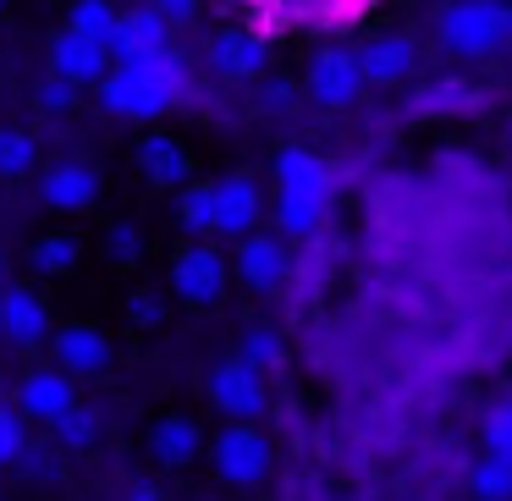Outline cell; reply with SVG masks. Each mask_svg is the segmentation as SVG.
Returning a JSON list of instances; mask_svg holds the SVG:
<instances>
[{
    "instance_id": "9a60e30c",
    "label": "cell",
    "mask_w": 512,
    "mask_h": 501,
    "mask_svg": "<svg viewBox=\"0 0 512 501\" xmlns=\"http://www.w3.org/2000/svg\"><path fill=\"white\" fill-rule=\"evenodd\" d=\"M133 160H138V171H144L149 188L177 193V188H188V182H193V155H188V144L171 138V133H144Z\"/></svg>"
},
{
    "instance_id": "74e56055",
    "label": "cell",
    "mask_w": 512,
    "mask_h": 501,
    "mask_svg": "<svg viewBox=\"0 0 512 501\" xmlns=\"http://www.w3.org/2000/svg\"><path fill=\"white\" fill-rule=\"evenodd\" d=\"M507 45H512V6H507Z\"/></svg>"
},
{
    "instance_id": "d590c367",
    "label": "cell",
    "mask_w": 512,
    "mask_h": 501,
    "mask_svg": "<svg viewBox=\"0 0 512 501\" xmlns=\"http://www.w3.org/2000/svg\"><path fill=\"white\" fill-rule=\"evenodd\" d=\"M127 501H166V496H160L149 479H138V485H127Z\"/></svg>"
},
{
    "instance_id": "484cf974",
    "label": "cell",
    "mask_w": 512,
    "mask_h": 501,
    "mask_svg": "<svg viewBox=\"0 0 512 501\" xmlns=\"http://www.w3.org/2000/svg\"><path fill=\"white\" fill-rule=\"evenodd\" d=\"M144 248H149V237H144V226H138V221H111V226H105V237H100V254L111 259L116 270H133L138 259H144Z\"/></svg>"
},
{
    "instance_id": "8992f818",
    "label": "cell",
    "mask_w": 512,
    "mask_h": 501,
    "mask_svg": "<svg viewBox=\"0 0 512 501\" xmlns=\"http://www.w3.org/2000/svg\"><path fill=\"white\" fill-rule=\"evenodd\" d=\"M50 364H61L72 380H94L116 364V342H111V331L94 325V320H67L50 336Z\"/></svg>"
},
{
    "instance_id": "f35d334b",
    "label": "cell",
    "mask_w": 512,
    "mask_h": 501,
    "mask_svg": "<svg viewBox=\"0 0 512 501\" xmlns=\"http://www.w3.org/2000/svg\"><path fill=\"white\" fill-rule=\"evenodd\" d=\"M0 12H6V0H0Z\"/></svg>"
},
{
    "instance_id": "603a6c76",
    "label": "cell",
    "mask_w": 512,
    "mask_h": 501,
    "mask_svg": "<svg viewBox=\"0 0 512 501\" xmlns=\"http://www.w3.org/2000/svg\"><path fill=\"white\" fill-rule=\"evenodd\" d=\"M177 226L188 237L215 232V182H188V188H177Z\"/></svg>"
},
{
    "instance_id": "ba28073f",
    "label": "cell",
    "mask_w": 512,
    "mask_h": 501,
    "mask_svg": "<svg viewBox=\"0 0 512 501\" xmlns=\"http://www.w3.org/2000/svg\"><path fill=\"white\" fill-rule=\"evenodd\" d=\"M50 336H56V320H50L45 292L12 281V287L0 292V342L34 353V347H50Z\"/></svg>"
},
{
    "instance_id": "8d00e7d4",
    "label": "cell",
    "mask_w": 512,
    "mask_h": 501,
    "mask_svg": "<svg viewBox=\"0 0 512 501\" xmlns=\"http://www.w3.org/2000/svg\"><path fill=\"white\" fill-rule=\"evenodd\" d=\"M12 287V265H6V254H0V292Z\"/></svg>"
},
{
    "instance_id": "277c9868",
    "label": "cell",
    "mask_w": 512,
    "mask_h": 501,
    "mask_svg": "<svg viewBox=\"0 0 512 501\" xmlns=\"http://www.w3.org/2000/svg\"><path fill=\"white\" fill-rule=\"evenodd\" d=\"M270 435L254 430V419H232L221 435L210 441V463L226 485H259L270 474Z\"/></svg>"
},
{
    "instance_id": "836d02e7",
    "label": "cell",
    "mask_w": 512,
    "mask_h": 501,
    "mask_svg": "<svg viewBox=\"0 0 512 501\" xmlns=\"http://www.w3.org/2000/svg\"><path fill=\"white\" fill-rule=\"evenodd\" d=\"M149 6H155V12L166 17L171 28H177V23H193V12H199V0H149Z\"/></svg>"
},
{
    "instance_id": "52a82bcc",
    "label": "cell",
    "mask_w": 512,
    "mask_h": 501,
    "mask_svg": "<svg viewBox=\"0 0 512 501\" xmlns=\"http://www.w3.org/2000/svg\"><path fill=\"white\" fill-rule=\"evenodd\" d=\"M100 188H105L100 166H89V160H78V155L50 160V166L39 171V204H45V210H56V215L94 210V204H100Z\"/></svg>"
},
{
    "instance_id": "f1b7e54d",
    "label": "cell",
    "mask_w": 512,
    "mask_h": 501,
    "mask_svg": "<svg viewBox=\"0 0 512 501\" xmlns=\"http://www.w3.org/2000/svg\"><path fill=\"white\" fill-rule=\"evenodd\" d=\"M28 457V413L17 402H0V468H17Z\"/></svg>"
},
{
    "instance_id": "4dcf8cb0",
    "label": "cell",
    "mask_w": 512,
    "mask_h": 501,
    "mask_svg": "<svg viewBox=\"0 0 512 501\" xmlns=\"http://www.w3.org/2000/svg\"><path fill=\"white\" fill-rule=\"evenodd\" d=\"M243 358L254 369H276L281 358H287V347H281V336L270 331V325H248L243 331Z\"/></svg>"
},
{
    "instance_id": "4316f807",
    "label": "cell",
    "mask_w": 512,
    "mask_h": 501,
    "mask_svg": "<svg viewBox=\"0 0 512 501\" xmlns=\"http://www.w3.org/2000/svg\"><path fill=\"white\" fill-rule=\"evenodd\" d=\"M116 23H122V12H116L111 0H72V12H67V28L100 39V45H111V39H116Z\"/></svg>"
},
{
    "instance_id": "d6a6232c",
    "label": "cell",
    "mask_w": 512,
    "mask_h": 501,
    "mask_svg": "<svg viewBox=\"0 0 512 501\" xmlns=\"http://www.w3.org/2000/svg\"><path fill=\"white\" fill-rule=\"evenodd\" d=\"M78 83L72 78H61V72H50L45 83H39V111H50V116H67V111H78Z\"/></svg>"
},
{
    "instance_id": "9c48e42d",
    "label": "cell",
    "mask_w": 512,
    "mask_h": 501,
    "mask_svg": "<svg viewBox=\"0 0 512 501\" xmlns=\"http://www.w3.org/2000/svg\"><path fill=\"white\" fill-rule=\"evenodd\" d=\"M204 391H210V402L226 413V419H259L270 402L265 391V369H254L243 353L226 358V364L210 369V380H204Z\"/></svg>"
},
{
    "instance_id": "3957f363",
    "label": "cell",
    "mask_w": 512,
    "mask_h": 501,
    "mask_svg": "<svg viewBox=\"0 0 512 501\" xmlns=\"http://www.w3.org/2000/svg\"><path fill=\"white\" fill-rule=\"evenodd\" d=\"M226 281H232V265L215 243H188L177 259H171V298H182L188 309H215L226 298Z\"/></svg>"
},
{
    "instance_id": "44dd1931",
    "label": "cell",
    "mask_w": 512,
    "mask_h": 501,
    "mask_svg": "<svg viewBox=\"0 0 512 501\" xmlns=\"http://www.w3.org/2000/svg\"><path fill=\"white\" fill-rule=\"evenodd\" d=\"M331 193H276V232L281 237H314L325 226Z\"/></svg>"
},
{
    "instance_id": "d4e9b609",
    "label": "cell",
    "mask_w": 512,
    "mask_h": 501,
    "mask_svg": "<svg viewBox=\"0 0 512 501\" xmlns=\"http://www.w3.org/2000/svg\"><path fill=\"white\" fill-rule=\"evenodd\" d=\"M50 441H56L61 452H89V446L100 441V413L83 408V402H78V408H67L56 424H50Z\"/></svg>"
},
{
    "instance_id": "e0dca14e",
    "label": "cell",
    "mask_w": 512,
    "mask_h": 501,
    "mask_svg": "<svg viewBox=\"0 0 512 501\" xmlns=\"http://www.w3.org/2000/svg\"><path fill=\"white\" fill-rule=\"evenodd\" d=\"M144 446H149V457H155L160 468H188L193 457L204 452V424L188 419V413H166V419L149 424Z\"/></svg>"
},
{
    "instance_id": "7c38bea8",
    "label": "cell",
    "mask_w": 512,
    "mask_h": 501,
    "mask_svg": "<svg viewBox=\"0 0 512 501\" xmlns=\"http://www.w3.org/2000/svg\"><path fill=\"white\" fill-rule=\"evenodd\" d=\"M204 56H210V72L221 83H254V78H265L270 45L254 34V28H221Z\"/></svg>"
},
{
    "instance_id": "1f68e13d",
    "label": "cell",
    "mask_w": 512,
    "mask_h": 501,
    "mask_svg": "<svg viewBox=\"0 0 512 501\" xmlns=\"http://www.w3.org/2000/svg\"><path fill=\"white\" fill-rule=\"evenodd\" d=\"M127 325H138V331H155V325H166V292L138 287L133 298H127Z\"/></svg>"
},
{
    "instance_id": "ac0fdd59",
    "label": "cell",
    "mask_w": 512,
    "mask_h": 501,
    "mask_svg": "<svg viewBox=\"0 0 512 501\" xmlns=\"http://www.w3.org/2000/svg\"><path fill=\"white\" fill-rule=\"evenodd\" d=\"M171 45V23L155 12V6H133V12H122V23H116V39H111V50H116V61H138V56H155V50H166Z\"/></svg>"
},
{
    "instance_id": "f546056e",
    "label": "cell",
    "mask_w": 512,
    "mask_h": 501,
    "mask_svg": "<svg viewBox=\"0 0 512 501\" xmlns=\"http://www.w3.org/2000/svg\"><path fill=\"white\" fill-rule=\"evenodd\" d=\"M479 441H485V452H496V457L512 463V391L485 408V419H479Z\"/></svg>"
},
{
    "instance_id": "cb8c5ba5",
    "label": "cell",
    "mask_w": 512,
    "mask_h": 501,
    "mask_svg": "<svg viewBox=\"0 0 512 501\" xmlns=\"http://www.w3.org/2000/svg\"><path fill=\"white\" fill-rule=\"evenodd\" d=\"M39 166V138L23 127H0V182H23Z\"/></svg>"
},
{
    "instance_id": "5b68a950",
    "label": "cell",
    "mask_w": 512,
    "mask_h": 501,
    "mask_svg": "<svg viewBox=\"0 0 512 501\" xmlns=\"http://www.w3.org/2000/svg\"><path fill=\"white\" fill-rule=\"evenodd\" d=\"M303 89H309V100L325 105V111H347V105H358V94H364V67H358V50H342V45L314 50L309 72H303Z\"/></svg>"
},
{
    "instance_id": "2e32d148",
    "label": "cell",
    "mask_w": 512,
    "mask_h": 501,
    "mask_svg": "<svg viewBox=\"0 0 512 501\" xmlns=\"http://www.w3.org/2000/svg\"><path fill=\"white\" fill-rule=\"evenodd\" d=\"M358 67H364V83L397 89V83H408L413 67H419V45H413L408 34H380L358 50Z\"/></svg>"
},
{
    "instance_id": "6da1fadb",
    "label": "cell",
    "mask_w": 512,
    "mask_h": 501,
    "mask_svg": "<svg viewBox=\"0 0 512 501\" xmlns=\"http://www.w3.org/2000/svg\"><path fill=\"white\" fill-rule=\"evenodd\" d=\"M188 61L177 50H155L138 61H116L111 78L100 83V105L122 122H160L177 100H188Z\"/></svg>"
},
{
    "instance_id": "e575fe53",
    "label": "cell",
    "mask_w": 512,
    "mask_h": 501,
    "mask_svg": "<svg viewBox=\"0 0 512 501\" xmlns=\"http://www.w3.org/2000/svg\"><path fill=\"white\" fill-rule=\"evenodd\" d=\"M259 105H265V111H287L292 105V83H259Z\"/></svg>"
},
{
    "instance_id": "8fae6325",
    "label": "cell",
    "mask_w": 512,
    "mask_h": 501,
    "mask_svg": "<svg viewBox=\"0 0 512 501\" xmlns=\"http://www.w3.org/2000/svg\"><path fill=\"white\" fill-rule=\"evenodd\" d=\"M116 67V50L100 45V39L78 34V28H61L56 39H50V72H61V78H72L78 89H100L105 78H111Z\"/></svg>"
},
{
    "instance_id": "30bf717a",
    "label": "cell",
    "mask_w": 512,
    "mask_h": 501,
    "mask_svg": "<svg viewBox=\"0 0 512 501\" xmlns=\"http://www.w3.org/2000/svg\"><path fill=\"white\" fill-rule=\"evenodd\" d=\"M232 270L243 287L254 292H276L292 281V248L281 232H248L237 237V254H232Z\"/></svg>"
},
{
    "instance_id": "83f0119b",
    "label": "cell",
    "mask_w": 512,
    "mask_h": 501,
    "mask_svg": "<svg viewBox=\"0 0 512 501\" xmlns=\"http://www.w3.org/2000/svg\"><path fill=\"white\" fill-rule=\"evenodd\" d=\"M468 485H474L479 501H512V463L496 452H485L474 468H468Z\"/></svg>"
},
{
    "instance_id": "ffe728a7",
    "label": "cell",
    "mask_w": 512,
    "mask_h": 501,
    "mask_svg": "<svg viewBox=\"0 0 512 501\" xmlns=\"http://www.w3.org/2000/svg\"><path fill=\"white\" fill-rule=\"evenodd\" d=\"M276 193H336V177L314 149H281L276 155Z\"/></svg>"
},
{
    "instance_id": "7a4b0ae2",
    "label": "cell",
    "mask_w": 512,
    "mask_h": 501,
    "mask_svg": "<svg viewBox=\"0 0 512 501\" xmlns=\"http://www.w3.org/2000/svg\"><path fill=\"white\" fill-rule=\"evenodd\" d=\"M435 45L457 61H485L507 45V6L501 0H452L435 17Z\"/></svg>"
},
{
    "instance_id": "7402d4cb",
    "label": "cell",
    "mask_w": 512,
    "mask_h": 501,
    "mask_svg": "<svg viewBox=\"0 0 512 501\" xmlns=\"http://www.w3.org/2000/svg\"><path fill=\"white\" fill-rule=\"evenodd\" d=\"M78 259H83V243L72 232H45V237H34V248H28V265H34V276H72L78 270Z\"/></svg>"
},
{
    "instance_id": "4fadbf2b",
    "label": "cell",
    "mask_w": 512,
    "mask_h": 501,
    "mask_svg": "<svg viewBox=\"0 0 512 501\" xmlns=\"http://www.w3.org/2000/svg\"><path fill=\"white\" fill-rule=\"evenodd\" d=\"M17 408L39 424H56L67 408H78V380L67 375L61 364H39L17 380Z\"/></svg>"
},
{
    "instance_id": "5bb4252c",
    "label": "cell",
    "mask_w": 512,
    "mask_h": 501,
    "mask_svg": "<svg viewBox=\"0 0 512 501\" xmlns=\"http://www.w3.org/2000/svg\"><path fill=\"white\" fill-rule=\"evenodd\" d=\"M259 215H265V193L248 171H232V177L215 182V237H248L259 232Z\"/></svg>"
},
{
    "instance_id": "d6986e66",
    "label": "cell",
    "mask_w": 512,
    "mask_h": 501,
    "mask_svg": "<svg viewBox=\"0 0 512 501\" xmlns=\"http://www.w3.org/2000/svg\"><path fill=\"white\" fill-rule=\"evenodd\" d=\"M485 105V94L474 89L468 78H430V83H419V89L408 94V111L413 116H457V111H479Z\"/></svg>"
}]
</instances>
